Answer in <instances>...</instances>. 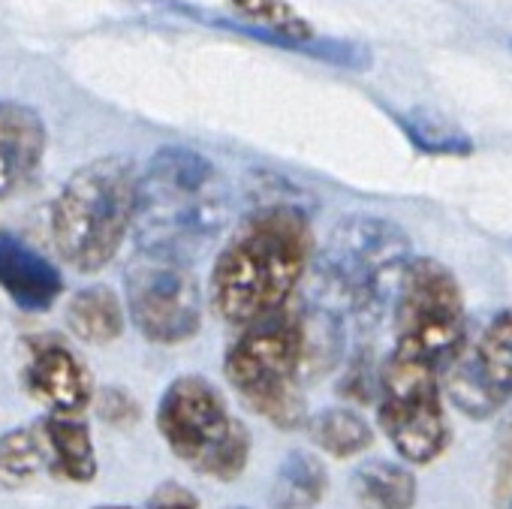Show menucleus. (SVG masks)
I'll return each mask as SVG.
<instances>
[{"mask_svg":"<svg viewBox=\"0 0 512 509\" xmlns=\"http://www.w3.org/2000/svg\"><path fill=\"white\" fill-rule=\"evenodd\" d=\"M97 413L103 422L109 425H118V428H127L139 419V404L130 392L118 389V386H106L100 395H97Z\"/></svg>","mask_w":512,"mask_h":509,"instance_id":"obj_21","label":"nucleus"},{"mask_svg":"<svg viewBox=\"0 0 512 509\" xmlns=\"http://www.w3.org/2000/svg\"><path fill=\"white\" fill-rule=\"evenodd\" d=\"M67 329L85 344H109L124 332V308L121 299L109 287H85L79 290L64 311Z\"/></svg>","mask_w":512,"mask_h":509,"instance_id":"obj_14","label":"nucleus"},{"mask_svg":"<svg viewBox=\"0 0 512 509\" xmlns=\"http://www.w3.org/2000/svg\"><path fill=\"white\" fill-rule=\"evenodd\" d=\"M314 260V226L296 199L253 205L211 266L208 302L229 326H250L290 305Z\"/></svg>","mask_w":512,"mask_h":509,"instance_id":"obj_1","label":"nucleus"},{"mask_svg":"<svg viewBox=\"0 0 512 509\" xmlns=\"http://www.w3.org/2000/svg\"><path fill=\"white\" fill-rule=\"evenodd\" d=\"M377 422L404 464L437 461L452 443L440 374L389 353L377 377Z\"/></svg>","mask_w":512,"mask_h":509,"instance_id":"obj_9","label":"nucleus"},{"mask_svg":"<svg viewBox=\"0 0 512 509\" xmlns=\"http://www.w3.org/2000/svg\"><path fill=\"white\" fill-rule=\"evenodd\" d=\"M157 431L190 470L229 482L250 461V431L202 374L175 377L157 404Z\"/></svg>","mask_w":512,"mask_h":509,"instance_id":"obj_6","label":"nucleus"},{"mask_svg":"<svg viewBox=\"0 0 512 509\" xmlns=\"http://www.w3.org/2000/svg\"><path fill=\"white\" fill-rule=\"evenodd\" d=\"M46 121L25 103H0V199L13 196L46 157Z\"/></svg>","mask_w":512,"mask_h":509,"instance_id":"obj_12","label":"nucleus"},{"mask_svg":"<svg viewBox=\"0 0 512 509\" xmlns=\"http://www.w3.org/2000/svg\"><path fill=\"white\" fill-rule=\"evenodd\" d=\"M238 509H244V506H238Z\"/></svg>","mask_w":512,"mask_h":509,"instance_id":"obj_25","label":"nucleus"},{"mask_svg":"<svg viewBox=\"0 0 512 509\" xmlns=\"http://www.w3.org/2000/svg\"><path fill=\"white\" fill-rule=\"evenodd\" d=\"M410 263V238L398 223L374 214L344 217L317 257L323 308L359 329L377 326L386 308H395Z\"/></svg>","mask_w":512,"mask_h":509,"instance_id":"obj_2","label":"nucleus"},{"mask_svg":"<svg viewBox=\"0 0 512 509\" xmlns=\"http://www.w3.org/2000/svg\"><path fill=\"white\" fill-rule=\"evenodd\" d=\"M353 491L362 509H413L419 485L407 464L368 461L356 467Z\"/></svg>","mask_w":512,"mask_h":509,"instance_id":"obj_16","label":"nucleus"},{"mask_svg":"<svg viewBox=\"0 0 512 509\" xmlns=\"http://www.w3.org/2000/svg\"><path fill=\"white\" fill-rule=\"evenodd\" d=\"M229 217V196L214 163L193 148H160L139 178L136 235L142 250L187 253L211 241Z\"/></svg>","mask_w":512,"mask_h":509,"instance_id":"obj_3","label":"nucleus"},{"mask_svg":"<svg viewBox=\"0 0 512 509\" xmlns=\"http://www.w3.org/2000/svg\"><path fill=\"white\" fill-rule=\"evenodd\" d=\"M46 452H49V467L58 479L67 482H91L97 476V452H94V437L85 422L76 416H61L49 413L40 425Z\"/></svg>","mask_w":512,"mask_h":509,"instance_id":"obj_13","label":"nucleus"},{"mask_svg":"<svg viewBox=\"0 0 512 509\" xmlns=\"http://www.w3.org/2000/svg\"><path fill=\"white\" fill-rule=\"evenodd\" d=\"M49 452L43 431L34 428H16L0 437V485L4 488H22L37 479V473L46 467Z\"/></svg>","mask_w":512,"mask_h":509,"instance_id":"obj_20","label":"nucleus"},{"mask_svg":"<svg viewBox=\"0 0 512 509\" xmlns=\"http://www.w3.org/2000/svg\"><path fill=\"white\" fill-rule=\"evenodd\" d=\"M148 509H199V500L181 482H160L148 497Z\"/></svg>","mask_w":512,"mask_h":509,"instance_id":"obj_22","label":"nucleus"},{"mask_svg":"<svg viewBox=\"0 0 512 509\" xmlns=\"http://www.w3.org/2000/svg\"><path fill=\"white\" fill-rule=\"evenodd\" d=\"M25 386L28 392L43 401L52 413L61 416H79L91 398V371L85 362L64 344H40L28 365H25Z\"/></svg>","mask_w":512,"mask_h":509,"instance_id":"obj_10","label":"nucleus"},{"mask_svg":"<svg viewBox=\"0 0 512 509\" xmlns=\"http://www.w3.org/2000/svg\"><path fill=\"white\" fill-rule=\"evenodd\" d=\"M506 509H512V488H509V497H506Z\"/></svg>","mask_w":512,"mask_h":509,"instance_id":"obj_24","label":"nucleus"},{"mask_svg":"<svg viewBox=\"0 0 512 509\" xmlns=\"http://www.w3.org/2000/svg\"><path fill=\"white\" fill-rule=\"evenodd\" d=\"M305 371V320L293 305L244 326L223 359V374L232 392L281 431L305 422Z\"/></svg>","mask_w":512,"mask_h":509,"instance_id":"obj_5","label":"nucleus"},{"mask_svg":"<svg viewBox=\"0 0 512 509\" xmlns=\"http://www.w3.org/2000/svg\"><path fill=\"white\" fill-rule=\"evenodd\" d=\"M94 509H136V506H124V503H106V506H94Z\"/></svg>","mask_w":512,"mask_h":509,"instance_id":"obj_23","label":"nucleus"},{"mask_svg":"<svg viewBox=\"0 0 512 509\" xmlns=\"http://www.w3.org/2000/svg\"><path fill=\"white\" fill-rule=\"evenodd\" d=\"M464 290L449 266L413 257L395 299L392 356L446 374L464 356Z\"/></svg>","mask_w":512,"mask_h":509,"instance_id":"obj_7","label":"nucleus"},{"mask_svg":"<svg viewBox=\"0 0 512 509\" xmlns=\"http://www.w3.org/2000/svg\"><path fill=\"white\" fill-rule=\"evenodd\" d=\"M311 440L332 458L362 455L374 443V428L353 407H326L311 422Z\"/></svg>","mask_w":512,"mask_h":509,"instance_id":"obj_19","label":"nucleus"},{"mask_svg":"<svg viewBox=\"0 0 512 509\" xmlns=\"http://www.w3.org/2000/svg\"><path fill=\"white\" fill-rule=\"evenodd\" d=\"M470 359L494 398L506 407L512 401V308H503L488 320Z\"/></svg>","mask_w":512,"mask_h":509,"instance_id":"obj_17","label":"nucleus"},{"mask_svg":"<svg viewBox=\"0 0 512 509\" xmlns=\"http://www.w3.org/2000/svg\"><path fill=\"white\" fill-rule=\"evenodd\" d=\"M0 290L10 296L16 308L43 314L61 299L64 275L28 241L0 229Z\"/></svg>","mask_w":512,"mask_h":509,"instance_id":"obj_11","label":"nucleus"},{"mask_svg":"<svg viewBox=\"0 0 512 509\" xmlns=\"http://www.w3.org/2000/svg\"><path fill=\"white\" fill-rule=\"evenodd\" d=\"M139 172L127 157H97L58 190L49 214L58 257L82 272H103L136 223Z\"/></svg>","mask_w":512,"mask_h":509,"instance_id":"obj_4","label":"nucleus"},{"mask_svg":"<svg viewBox=\"0 0 512 509\" xmlns=\"http://www.w3.org/2000/svg\"><path fill=\"white\" fill-rule=\"evenodd\" d=\"M329 491V473L326 464L305 452V449H293L284 455L269 500L275 509H314L317 503H323Z\"/></svg>","mask_w":512,"mask_h":509,"instance_id":"obj_15","label":"nucleus"},{"mask_svg":"<svg viewBox=\"0 0 512 509\" xmlns=\"http://www.w3.org/2000/svg\"><path fill=\"white\" fill-rule=\"evenodd\" d=\"M395 124L401 133L416 145L422 154L431 157H467L473 154V139L446 115L431 112V109H410V112H395Z\"/></svg>","mask_w":512,"mask_h":509,"instance_id":"obj_18","label":"nucleus"},{"mask_svg":"<svg viewBox=\"0 0 512 509\" xmlns=\"http://www.w3.org/2000/svg\"><path fill=\"white\" fill-rule=\"evenodd\" d=\"M133 326L151 344H184L202 326V293L190 260L166 250H136L124 269Z\"/></svg>","mask_w":512,"mask_h":509,"instance_id":"obj_8","label":"nucleus"}]
</instances>
